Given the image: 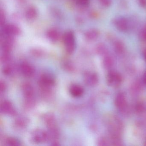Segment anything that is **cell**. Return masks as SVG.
<instances>
[{
	"mask_svg": "<svg viewBox=\"0 0 146 146\" xmlns=\"http://www.w3.org/2000/svg\"><path fill=\"white\" fill-rule=\"evenodd\" d=\"M22 91L24 98V105L27 108H33L35 104V90L31 84L25 83L22 87Z\"/></svg>",
	"mask_w": 146,
	"mask_h": 146,
	"instance_id": "obj_1",
	"label": "cell"
},
{
	"mask_svg": "<svg viewBox=\"0 0 146 146\" xmlns=\"http://www.w3.org/2000/svg\"><path fill=\"white\" fill-rule=\"evenodd\" d=\"M39 85L44 91L51 90L55 84V79L52 74L45 73L41 75L39 81Z\"/></svg>",
	"mask_w": 146,
	"mask_h": 146,
	"instance_id": "obj_2",
	"label": "cell"
},
{
	"mask_svg": "<svg viewBox=\"0 0 146 146\" xmlns=\"http://www.w3.org/2000/svg\"><path fill=\"white\" fill-rule=\"evenodd\" d=\"M63 40L66 52L70 54L73 53L76 47V39L73 32L71 31L66 32L63 36Z\"/></svg>",
	"mask_w": 146,
	"mask_h": 146,
	"instance_id": "obj_3",
	"label": "cell"
},
{
	"mask_svg": "<svg viewBox=\"0 0 146 146\" xmlns=\"http://www.w3.org/2000/svg\"><path fill=\"white\" fill-rule=\"evenodd\" d=\"M31 139L33 142L41 143L45 142L49 139L48 132L42 129H37L32 133Z\"/></svg>",
	"mask_w": 146,
	"mask_h": 146,
	"instance_id": "obj_4",
	"label": "cell"
},
{
	"mask_svg": "<svg viewBox=\"0 0 146 146\" xmlns=\"http://www.w3.org/2000/svg\"><path fill=\"white\" fill-rule=\"evenodd\" d=\"M122 81V77L116 72H111L107 76V84L111 87H118L120 85Z\"/></svg>",
	"mask_w": 146,
	"mask_h": 146,
	"instance_id": "obj_5",
	"label": "cell"
},
{
	"mask_svg": "<svg viewBox=\"0 0 146 146\" xmlns=\"http://www.w3.org/2000/svg\"><path fill=\"white\" fill-rule=\"evenodd\" d=\"M113 24L116 29L121 32H126L128 31L129 27L128 20L124 17L116 19L113 21Z\"/></svg>",
	"mask_w": 146,
	"mask_h": 146,
	"instance_id": "obj_6",
	"label": "cell"
},
{
	"mask_svg": "<svg viewBox=\"0 0 146 146\" xmlns=\"http://www.w3.org/2000/svg\"><path fill=\"white\" fill-rule=\"evenodd\" d=\"M19 68L21 73L25 77H31L35 74V70L34 67L28 62L22 63Z\"/></svg>",
	"mask_w": 146,
	"mask_h": 146,
	"instance_id": "obj_7",
	"label": "cell"
},
{
	"mask_svg": "<svg viewBox=\"0 0 146 146\" xmlns=\"http://www.w3.org/2000/svg\"><path fill=\"white\" fill-rule=\"evenodd\" d=\"M1 111L3 114L11 116H13L16 114V110L11 102L8 100H4L1 102Z\"/></svg>",
	"mask_w": 146,
	"mask_h": 146,
	"instance_id": "obj_8",
	"label": "cell"
},
{
	"mask_svg": "<svg viewBox=\"0 0 146 146\" xmlns=\"http://www.w3.org/2000/svg\"><path fill=\"white\" fill-rule=\"evenodd\" d=\"M69 91L73 97L79 98L82 96L84 90L83 87L79 84H72L69 88Z\"/></svg>",
	"mask_w": 146,
	"mask_h": 146,
	"instance_id": "obj_9",
	"label": "cell"
},
{
	"mask_svg": "<svg viewBox=\"0 0 146 146\" xmlns=\"http://www.w3.org/2000/svg\"><path fill=\"white\" fill-rule=\"evenodd\" d=\"M4 33L5 35L13 36L19 35L20 33V30L16 25H8L4 27Z\"/></svg>",
	"mask_w": 146,
	"mask_h": 146,
	"instance_id": "obj_10",
	"label": "cell"
},
{
	"mask_svg": "<svg viewBox=\"0 0 146 146\" xmlns=\"http://www.w3.org/2000/svg\"><path fill=\"white\" fill-rule=\"evenodd\" d=\"M84 81L87 85L89 86H94L98 82V77L94 73L88 72L84 75Z\"/></svg>",
	"mask_w": 146,
	"mask_h": 146,
	"instance_id": "obj_11",
	"label": "cell"
},
{
	"mask_svg": "<svg viewBox=\"0 0 146 146\" xmlns=\"http://www.w3.org/2000/svg\"><path fill=\"white\" fill-rule=\"evenodd\" d=\"M115 105L120 110H124L126 108V99L123 94H119L117 96L115 100Z\"/></svg>",
	"mask_w": 146,
	"mask_h": 146,
	"instance_id": "obj_12",
	"label": "cell"
},
{
	"mask_svg": "<svg viewBox=\"0 0 146 146\" xmlns=\"http://www.w3.org/2000/svg\"><path fill=\"white\" fill-rule=\"evenodd\" d=\"M100 35L99 31L95 29L89 30L86 32L85 37L87 40L90 41H94L97 40Z\"/></svg>",
	"mask_w": 146,
	"mask_h": 146,
	"instance_id": "obj_13",
	"label": "cell"
},
{
	"mask_svg": "<svg viewBox=\"0 0 146 146\" xmlns=\"http://www.w3.org/2000/svg\"><path fill=\"white\" fill-rule=\"evenodd\" d=\"M47 36L51 41L55 42L59 39L60 33L55 29H52L48 31L47 33Z\"/></svg>",
	"mask_w": 146,
	"mask_h": 146,
	"instance_id": "obj_14",
	"label": "cell"
},
{
	"mask_svg": "<svg viewBox=\"0 0 146 146\" xmlns=\"http://www.w3.org/2000/svg\"><path fill=\"white\" fill-rule=\"evenodd\" d=\"M25 16L27 19L33 20L36 18L37 16V11L35 8L31 7L28 8L25 13Z\"/></svg>",
	"mask_w": 146,
	"mask_h": 146,
	"instance_id": "obj_15",
	"label": "cell"
},
{
	"mask_svg": "<svg viewBox=\"0 0 146 146\" xmlns=\"http://www.w3.org/2000/svg\"><path fill=\"white\" fill-rule=\"evenodd\" d=\"M20 143L19 140L12 137H8L5 141V145L9 146H20L21 145Z\"/></svg>",
	"mask_w": 146,
	"mask_h": 146,
	"instance_id": "obj_16",
	"label": "cell"
},
{
	"mask_svg": "<svg viewBox=\"0 0 146 146\" xmlns=\"http://www.w3.org/2000/svg\"><path fill=\"white\" fill-rule=\"evenodd\" d=\"M114 47L115 51L118 53H122L124 51V45L123 42L120 41H117L114 42Z\"/></svg>",
	"mask_w": 146,
	"mask_h": 146,
	"instance_id": "obj_17",
	"label": "cell"
},
{
	"mask_svg": "<svg viewBox=\"0 0 146 146\" xmlns=\"http://www.w3.org/2000/svg\"><path fill=\"white\" fill-rule=\"evenodd\" d=\"M16 125L19 128H23L26 126L27 120L24 118H19L17 119L15 122Z\"/></svg>",
	"mask_w": 146,
	"mask_h": 146,
	"instance_id": "obj_18",
	"label": "cell"
},
{
	"mask_svg": "<svg viewBox=\"0 0 146 146\" xmlns=\"http://www.w3.org/2000/svg\"><path fill=\"white\" fill-rule=\"evenodd\" d=\"M3 72L5 75L9 76L13 72V68L9 64H7L3 67Z\"/></svg>",
	"mask_w": 146,
	"mask_h": 146,
	"instance_id": "obj_19",
	"label": "cell"
},
{
	"mask_svg": "<svg viewBox=\"0 0 146 146\" xmlns=\"http://www.w3.org/2000/svg\"><path fill=\"white\" fill-rule=\"evenodd\" d=\"M78 4L83 7H87L90 4V0H76Z\"/></svg>",
	"mask_w": 146,
	"mask_h": 146,
	"instance_id": "obj_20",
	"label": "cell"
},
{
	"mask_svg": "<svg viewBox=\"0 0 146 146\" xmlns=\"http://www.w3.org/2000/svg\"><path fill=\"white\" fill-rule=\"evenodd\" d=\"M101 4L106 7H109L111 5L112 0H99Z\"/></svg>",
	"mask_w": 146,
	"mask_h": 146,
	"instance_id": "obj_21",
	"label": "cell"
},
{
	"mask_svg": "<svg viewBox=\"0 0 146 146\" xmlns=\"http://www.w3.org/2000/svg\"><path fill=\"white\" fill-rule=\"evenodd\" d=\"M97 51L99 53L102 54L105 52L106 51V48L104 45L102 44H100L97 46Z\"/></svg>",
	"mask_w": 146,
	"mask_h": 146,
	"instance_id": "obj_22",
	"label": "cell"
},
{
	"mask_svg": "<svg viewBox=\"0 0 146 146\" xmlns=\"http://www.w3.org/2000/svg\"><path fill=\"white\" fill-rule=\"evenodd\" d=\"M0 23L1 26L4 25L5 24V17L4 12L1 11V16H0Z\"/></svg>",
	"mask_w": 146,
	"mask_h": 146,
	"instance_id": "obj_23",
	"label": "cell"
},
{
	"mask_svg": "<svg viewBox=\"0 0 146 146\" xmlns=\"http://www.w3.org/2000/svg\"><path fill=\"white\" fill-rule=\"evenodd\" d=\"M6 85L5 83L4 82L1 81L0 83V91H1V93L2 94V93H4L5 91L6 90Z\"/></svg>",
	"mask_w": 146,
	"mask_h": 146,
	"instance_id": "obj_24",
	"label": "cell"
},
{
	"mask_svg": "<svg viewBox=\"0 0 146 146\" xmlns=\"http://www.w3.org/2000/svg\"><path fill=\"white\" fill-rule=\"evenodd\" d=\"M138 3L141 7H146V0H138Z\"/></svg>",
	"mask_w": 146,
	"mask_h": 146,
	"instance_id": "obj_25",
	"label": "cell"
},
{
	"mask_svg": "<svg viewBox=\"0 0 146 146\" xmlns=\"http://www.w3.org/2000/svg\"><path fill=\"white\" fill-rule=\"evenodd\" d=\"M141 36L143 39L146 42V27H145L143 30L142 31Z\"/></svg>",
	"mask_w": 146,
	"mask_h": 146,
	"instance_id": "obj_26",
	"label": "cell"
},
{
	"mask_svg": "<svg viewBox=\"0 0 146 146\" xmlns=\"http://www.w3.org/2000/svg\"><path fill=\"white\" fill-rule=\"evenodd\" d=\"M143 57H144V59L146 61V49L143 51Z\"/></svg>",
	"mask_w": 146,
	"mask_h": 146,
	"instance_id": "obj_27",
	"label": "cell"
},
{
	"mask_svg": "<svg viewBox=\"0 0 146 146\" xmlns=\"http://www.w3.org/2000/svg\"><path fill=\"white\" fill-rule=\"evenodd\" d=\"M143 82L145 84H146V72L144 74V76H143Z\"/></svg>",
	"mask_w": 146,
	"mask_h": 146,
	"instance_id": "obj_28",
	"label": "cell"
},
{
	"mask_svg": "<svg viewBox=\"0 0 146 146\" xmlns=\"http://www.w3.org/2000/svg\"><path fill=\"white\" fill-rule=\"evenodd\" d=\"M144 145H145V146H146V141H145V142H144Z\"/></svg>",
	"mask_w": 146,
	"mask_h": 146,
	"instance_id": "obj_29",
	"label": "cell"
}]
</instances>
